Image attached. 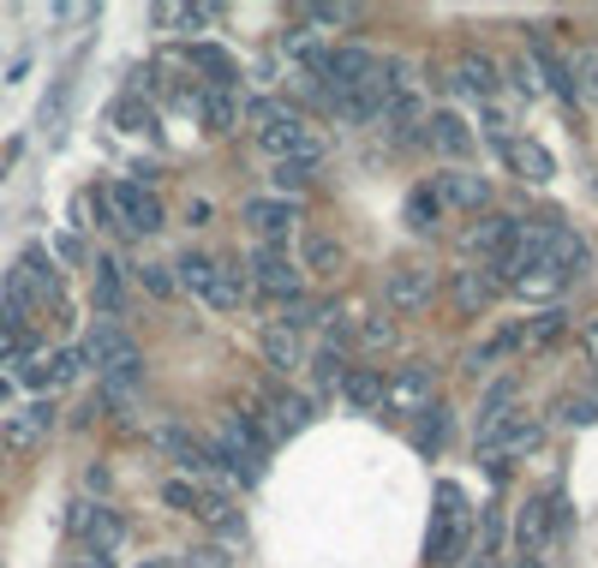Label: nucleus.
I'll use <instances>...</instances> for the list:
<instances>
[{
  "instance_id": "f257e3e1",
  "label": "nucleus",
  "mask_w": 598,
  "mask_h": 568,
  "mask_svg": "<svg viewBox=\"0 0 598 568\" xmlns=\"http://www.w3.org/2000/svg\"><path fill=\"white\" fill-rule=\"evenodd\" d=\"M431 533H426V568H455L473 557V527H479V508L466 503V491L455 478H437V497H431Z\"/></svg>"
},
{
  "instance_id": "f03ea898",
  "label": "nucleus",
  "mask_w": 598,
  "mask_h": 568,
  "mask_svg": "<svg viewBox=\"0 0 598 568\" xmlns=\"http://www.w3.org/2000/svg\"><path fill=\"white\" fill-rule=\"evenodd\" d=\"M66 527H72V538H78L91 557H102L108 562L114 550L126 545V515L120 508H108V503H96V497H78L66 508Z\"/></svg>"
},
{
  "instance_id": "7ed1b4c3",
  "label": "nucleus",
  "mask_w": 598,
  "mask_h": 568,
  "mask_svg": "<svg viewBox=\"0 0 598 568\" xmlns=\"http://www.w3.org/2000/svg\"><path fill=\"white\" fill-rule=\"evenodd\" d=\"M545 443V425L538 419H527V413H503V419H491L485 431H479V455H485V467L491 461H521V455H533V449Z\"/></svg>"
},
{
  "instance_id": "20e7f679",
  "label": "nucleus",
  "mask_w": 598,
  "mask_h": 568,
  "mask_svg": "<svg viewBox=\"0 0 598 568\" xmlns=\"http://www.w3.org/2000/svg\"><path fill=\"white\" fill-rule=\"evenodd\" d=\"M108 203H114V222H120V234H162L168 210L162 198H156V186H138V180H114L108 186Z\"/></svg>"
},
{
  "instance_id": "39448f33",
  "label": "nucleus",
  "mask_w": 598,
  "mask_h": 568,
  "mask_svg": "<svg viewBox=\"0 0 598 568\" xmlns=\"http://www.w3.org/2000/svg\"><path fill=\"white\" fill-rule=\"evenodd\" d=\"M563 527H568L563 497L538 491V497H527V503H521V515H515V550H521V557H538V550L550 545V533H563Z\"/></svg>"
},
{
  "instance_id": "423d86ee",
  "label": "nucleus",
  "mask_w": 598,
  "mask_h": 568,
  "mask_svg": "<svg viewBox=\"0 0 598 568\" xmlns=\"http://www.w3.org/2000/svg\"><path fill=\"white\" fill-rule=\"evenodd\" d=\"M252 282H258V294H270V299H282V305H294L300 299V287H305V275L300 264L282 252V245H252Z\"/></svg>"
},
{
  "instance_id": "0eeeda50",
  "label": "nucleus",
  "mask_w": 598,
  "mask_h": 568,
  "mask_svg": "<svg viewBox=\"0 0 598 568\" xmlns=\"http://www.w3.org/2000/svg\"><path fill=\"white\" fill-rule=\"evenodd\" d=\"M245 228L258 234V245H282L287 234H294V222H300V203L294 198H245Z\"/></svg>"
},
{
  "instance_id": "6e6552de",
  "label": "nucleus",
  "mask_w": 598,
  "mask_h": 568,
  "mask_svg": "<svg viewBox=\"0 0 598 568\" xmlns=\"http://www.w3.org/2000/svg\"><path fill=\"white\" fill-rule=\"evenodd\" d=\"M426 401H437V371L426 359H413V366H401L396 377H384V407H396V413H419Z\"/></svg>"
},
{
  "instance_id": "1a4fd4ad",
  "label": "nucleus",
  "mask_w": 598,
  "mask_h": 568,
  "mask_svg": "<svg viewBox=\"0 0 598 568\" xmlns=\"http://www.w3.org/2000/svg\"><path fill=\"white\" fill-rule=\"evenodd\" d=\"M431 192H437L443 210H479V215L491 210V180H485V173H473V168H443Z\"/></svg>"
},
{
  "instance_id": "9d476101",
  "label": "nucleus",
  "mask_w": 598,
  "mask_h": 568,
  "mask_svg": "<svg viewBox=\"0 0 598 568\" xmlns=\"http://www.w3.org/2000/svg\"><path fill=\"white\" fill-rule=\"evenodd\" d=\"M384 294H389V312H396V317L426 312V305L437 299V270H426V264H413V270H389Z\"/></svg>"
},
{
  "instance_id": "9b49d317",
  "label": "nucleus",
  "mask_w": 598,
  "mask_h": 568,
  "mask_svg": "<svg viewBox=\"0 0 598 568\" xmlns=\"http://www.w3.org/2000/svg\"><path fill=\"white\" fill-rule=\"evenodd\" d=\"M54 294H61V270L49 264V252H36V245H31V252L19 257V275H12L7 299L24 305V299H54Z\"/></svg>"
},
{
  "instance_id": "f8f14e48",
  "label": "nucleus",
  "mask_w": 598,
  "mask_h": 568,
  "mask_svg": "<svg viewBox=\"0 0 598 568\" xmlns=\"http://www.w3.org/2000/svg\"><path fill=\"white\" fill-rule=\"evenodd\" d=\"M312 413H317V401H312V396H300V389L270 383V413H264L270 443H275V436H294V431H305V425H312Z\"/></svg>"
},
{
  "instance_id": "ddd939ff",
  "label": "nucleus",
  "mask_w": 598,
  "mask_h": 568,
  "mask_svg": "<svg viewBox=\"0 0 598 568\" xmlns=\"http://www.w3.org/2000/svg\"><path fill=\"white\" fill-rule=\"evenodd\" d=\"M497 294H503V282L491 275V264H473V270H455V275H449V299H455L461 317L485 312V305L497 299Z\"/></svg>"
},
{
  "instance_id": "4468645a",
  "label": "nucleus",
  "mask_w": 598,
  "mask_h": 568,
  "mask_svg": "<svg viewBox=\"0 0 598 568\" xmlns=\"http://www.w3.org/2000/svg\"><path fill=\"white\" fill-rule=\"evenodd\" d=\"M78 347H84V359H91V371H114L120 359H133V354H138L133 335H126L120 324H102V317L91 324V335H84Z\"/></svg>"
},
{
  "instance_id": "2eb2a0df",
  "label": "nucleus",
  "mask_w": 598,
  "mask_h": 568,
  "mask_svg": "<svg viewBox=\"0 0 598 568\" xmlns=\"http://www.w3.org/2000/svg\"><path fill=\"white\" fill-rule=\"evenodd\" d=\"M426 144H437V150L461 168L466 156H473V126H466L455 108H437V114H426Z\"/></svg>"
},
{
  "instance_id": "dca6fc26",
  "label": "nucleus",
  "mask_w": 598,
  "mask_h": 568,
  "mask_svg": "<svg viewBox=\"0 0 598 568\" xmlns=\"http://www.w3.org/2000/svg\"><path fill=\"white\" fill-rule=\"evenodd\" d=\"M312 270V275H324V282H335V275L347 270V245L324 234V228H305V240H300V275Z\"/></svg>"
},
{
  "instance_id": "f3484780",
  "label": "nucleus",
  "mask_w": 598,
  "mask_h": 568,
  "mask_svg": "<svg viewBox=\"0 0 598 568\" xmlns=\"http://www.w3.org/2000/svg\"><path fill=\"white\" fill-rule=\"evenodd\" d=\"M156 449H162L180 473H216L210 467V443H198L186 425H162V431H156Z\"/></svg>"
},
{
  "instance_id": "a211bd4d",
  "label": "nucleus",
  "mask_w": 598,
  "mask_h": 568,
  "mask_svg": "<svg viewBox=\"0 0 598 568\" xmlns=\"http://www.w3.org/2000/svg\"><path fill=\"white\" fill-rule=\"evenodd\" d=\"M497 84H503V66L491 61V54H461V61H455V91L461 96L491 102V96H497Z\"/></svg>"
},
{
  "instance_id": "6ab92c4d",
  "label": "nucleus",
  "mask_w": 598,
  "mask_h": 568,
  "mask_svg": "<svg viewBox=\"0 0 598 568\" xmlns=\"http://www.w3.org/2000/svg\"><path fill=\"white\" fill-rule=\"evenodd\" d=\"M503 162L515 168L527 186H545V180H557V156H550L538 138H515V144H508V156H503Z\"/></svg>"
},
{
  "instance_id": "aec40b11",
  "label": "nucleus",
  "mask_w": 598,
  "mask_h": 568,
  "mask_svg": "<svg viewBox=\"0 0 598 568\" xmlns=\"http://www.w3.org/2000/svg\"><path fill=\"white\" fill-rule=\"evenodd\" d=\"M508 240H515V215H497V210H485V215H479V222L461 234V252H491V257H497Z\"/></svg>"
},
{
  "instance_id": "412c9836",
  "label": "nucleus",
  "mask_w": 598,
  "mask_h": 568,
  "mask_svg": "<svg viewBox=\"0 0 598 568\" xmlns=\"http://www.w3.org/2000/svg\"><path fill=\"white\" fill-rule=\"evenodd\" d=\"M186 61H192L198 72H210V91H228V84L240 78V61H233L222 42H192V49H186Z\"/></svg>"
},
{
  "instance_id": "4be33fe9",
  "label": "nucleus",
  "mask_w": 598,
  "mask_h": 568,
  "mask_svg": "<svg viewBox=\"0 0 598 568\" xmlns=\"http://www.w3.org/2000/svg\"><path fill=\"white\" fill-rule=\"evenodd\" d=\"M449 425H455V413H449V401H426L413 413V443H419V455H437L443 449V436Z\"/></svg>"
},
{
  "instance_id": "5701e85b",
  "label": "nucleus",
  "mask_w": 598,
  "mask_h": 568,
  "mask_svg": "<svg viewBox=\"0 0 598 568\" xmlns=\"http://www.w3.org/2000/svg\"><path fill=\"white\" fill-rule=\"evenodd\" d=\"M342 396H347V407H354V413H371V407H384V371H377V366H347Z\"/></svg>"
},
{
  "instance_id": "b1692460",
  "label": "nucleus",
  "mask_w": 598,
  "mask_h": 568,
  "mask_svg": "<svg viewBox=\"0 0 598 568\" xmlns=\"http://www.w3.org/2000/svg\"><path fill=\"white\" fill-rule=\"evenodd\" d=\"M396 341H401L396 312H366V317H354V347H366V354H389Z\"/></svg>"
},
{
  "instance_id": "393cba45",
  "label": "nucleus",
  "mask_w": 598,
  "mask_h": 568,
  "mask_svg": "<svg viewBox=\"0 0 598 568\" xmlns=\"http://www.w3.org/2000/svg\"><path fill=\"white\" fill-rule=\"evenodd\" d=\"M305 377H312V401H324L329 389H342L347 354H335V347H317V354H305Z\"/></svg>"
},
{
  "instance_id": "a878e982",
  "label": "nucleus",
  "mask_w": 598,
  "mask_h": 568,
  "mask_svg": "<svg viewBox=\"0 0 598 568\" xmlns=\"http://www.w3.org/2000/svg\"><path fill=\"white\" fill-rule=\"evenodd\" d=\"M49 425H54V407H49V401H31L24 413H12L7 449H31V443H42V436H49Z\"/></svg>"
},
{
  "instance_id": "bb28decb",
  "label": "nucleus",
  "mask_w": 598,
  "mask_h": 568,
  "mask_svg": "<svg viewBox=\"0 0 598 568\" xmlns=\"http://www.w3.org/2000/svg\"><path fill=\"white\" fill-rule=\"evenodd\" d=\"M120 305H126V270L114 264V257H102L96 264V312H102V324H114Z\"/></svg>"
},
{
  "instance_id": "cd10ccee",
  "label": "nucleus",
  "mask_w": 598,
  "mask_h": 568,
  "mask_svg": "<svg viewBox=\"0 0 598 568\" xmlns=\"http://www.w3.org/2000/svg\"><path fill=\"white\" fill-rule=\"evenodd\" d=\"M264 366H270V371H300V366H305V347H300L294 329H282V324L264 329Z\"/></svg>"
},
{
  "instance_id": "c85d7f7f",
  "label": "nucleus",
  "mask_w": 598,
  "mask_h": 568,
  "mask_svg": "<svg viewBox=\"0 0 598 568\" xmlns=\"http://www.w3.org/2000/svg\"><path fill=\"white\" fill-rule=\"evenodd\" d=\"M533 61H538V72H545V91H557L563 102H575V72H568V61L550 49L545 36H533Z\"/></svg>"
},
{
  "instance_id": "c756f323",
  "label": "nucleus",
  "mask_w": 598,
  "mask_h": 568,
  "mask_svg": "<svg viewBox=\"0 0 598 568\" xmlns=\"http://www.w3.org/2000/svg\"><path fill=\"white\" fill-rule=\"evenodd\" d=\"M156 19H168L180 36H198V31H210V24L222 19V7H210V0H186V7H156Z\"/></svg>"
},
{
  "instance_id": "7c9ffc66",
  "label": "nucleus",
  "mask_w": 598,
  "mask_h": 568,
  "mask_svg": "<svg viewBox=\"0 0 598 568\" xmlns=\"http://www.w3.org/2000/svg\"><path fill=\"white\" fill-rule=\"evenodd\" d=\"M401 222H407V234H437V228H443V203H437L431 186H419V192L401 203Z\"/></svg>"
},
{
  "instance_id": "2f4dec72",
  "label": "nucleus",
  "mask_w": 598,
  "mask_h": 568,
  "mask_svg": "<svg viewBox=\"0 0 598 568\" xmlns=\"http://www.w3.org/2000/svg\"><path fill=\"white\" fill-rule=\"evenodd\" d=\"M198 114H203V133H233L240 102H233V91H203L198 96Z\"/></svg>"
},
{
  "instance_id": "473e14b6",
  "label": "nucleus",
  "mask_w": 598,
  "mask_h": 568,
  "mask_svg": "<svg viewBox=\"0 0 598 568\" xmlns=\"http://www.w3.org/2000/svg\"><path fill=\"white\" fill-rule=\"evenodd\" d=\"M508 294L545 305V299H557V294H563V275L550 270V264H538V270H527V275H515V282H508Z\"/></svg>"
},
{
  "instance_id": "72a5a7b5",
  "label": "nucleus",
  "mask_w": 598,
  "mask_h": 568,
  "mask_svg": "<svg viewBox=\"0 0 598 568\" xmlns=\"http://www.w3.org/2000/svg\"><path fill=\"white\" fill-rule=\"evenodd\" d=\"M203 305H210V312H240V275L216 264L210 287H203Z\"/></svg>"
},
{
  "instance_id": "f704fd0d",
  "label": "nucleus",
  "mask_w": 598,
  "mask_h": 568,
  "mask_svg": "<svg viewBox=\"0 0 598 568\" xmlns=\"http://www.w3.org/2000/svg\"><path fill=\"white\" fill-rule=\"evenodd\" d=\"M563 335H568V312H563V305H545V312L527 324V341L533 347H550V341H563Z\"/></svg>"
},
{
  "instance_id": "c9c22d12",
  "label": "nucleus",
  "mask_w": 598,
  "mask_h": 568,
  "mask_svg": "<svg viewBox=\"0 0 598 568\" xmlns=\"http://www.w3.org/2000/svg\"><path fill=\"white\" fill-rule=\"evenodd\" d=\"M515 347H527V324H503V329H497V335H491V341L473 354V366H491V359L515 354Z\"/></svg>"
},
{
  "instance_id": "e433bc0d",
  "label": "nucleus",
  "mask_w": 598,
  "mask_h": 568,
  "mask_svg": "<svg viewBox=\"0 0 598 568\" xmlns=\"http://www.w3.org/2000/svg\"><path fill=\"white\" fill-rule=\"evenodd\" d=\"M312 180H317V168H305V162H275V168H270L275 198H294V192H305Z\"/></svg>"
},
{
  "instance_id": "4c0bfd02",
  "label": "nucleus",
  "mask_w": 598,
  "mask_h": 568,
  "mask_svg": "<svg viewBox=\"0 0 598 568\" xmlns=\"http://www.w3.org/2000/svg\"><path fill=\"white\" fill-rule=\"evenodd\" d=\"M210 275H216V257H203V252H186L180 264H174V282L192 287V294H203V287H210Z\"/></svg>"
},
{
  "instance_id": "58836bf2",
  "label": "nucleus",
  "mask_w": 598,
  "mask_h": 568,
  "mask_svg": "<svg viewBox=\"0 0 598 568\" xmlns=\"http://www.w3.org/2000/svg\"><path fill=\"white\" fill-rule=\"evenodd\" d=\"M162 503L180 508V515H203V485H192V478H168V485H162Z\"/></svg>"
},
{
  "instance_id": "ea45409f",
  "label": "nucleus",
  "mask_w": 598,
  "mask_h": 568,
  "mask_svg": "<svg viewBox=\"0 0 598 568\" xmlns=\"http://www.w3.org/2000/svg\"><path fill=\"white\" fill-rule=\"evenodd\" d=\"M508 401H515V377H497V383L485 389V401H479V431H485L491 419H503Z\"/></svg>"
},
{
  "instance_id": "a19ab883",
  "label": "nucleus",
  "mask_w": 598,
  "mask_h": 568,
  "mask_svg": "<svg viewBox=\"0 0 598 568\" xmlns=\"http://www.w3.org/2000/svg\"><path fill=\"white\" fill-rule=\"evenodd\" d=\"M49 371H54V383H72V377L91 371V359H84V347H61V354L49 359Z\"/></svg>"
},
{
  "instance_id": "79ce46f5",
  "label": "nucleus",
  "mask_w": 598,
  "mask_h": 568,
  "mask_svg": "<svg viewBox=\"0 0 598 568\" xmlns=\"http://www.w3.org/2000/svg\"><path fill=\"white\" fill-rule=\"evenodd\" d=\"M114 126H120V133H144V126H150V108H144L138 96H120L114 102Z\"/></svg>"
},
{
  "instance_id": "37998d69",
  "label": "nucleus",
  "mask_w": 598,
  "mask_h": 568,
  "mask_svg": "<svg viewBox=\"0 0 598 568\" xmlns=\"http://www.w3.org/2000/svg\"><path fill=\"white\" fill-rule=\"evenodd\" d=\"M138 282L150 287L156 299H174V287H180V282H174V264H144V270H138Z\"/></svg>"
},
{
  "instance_id": "c03bdc74",
  "label": "nucleus",
  "mask_w": 598,
  "mask_h": 568,
  "mask_svg": "<svg viewBox=\"0 0 598 568\" xmlns=\"http://www.w3.org/2000/svg\"><path fill=\"white\" fill-rule=\"evenodd\" d=\"M305 19H312V24H354L359 12L342 7V0H317V7H305Z\"/></svg>"
},
{
  "instance_id": "a18cd8bd",
  "label": "nucleus",
  "mask_w": 598,
  "mask_h": 568,
  "mask_svg": "<svg viewBox=\"0 0 598 568\" xmlns=\"http://www.w3.org/2000/svg\"><path fill=\"white\" fill-rule=\"evenodd\" d=\"M557 419H563V425H592V419H598V401H587V396H568V401L557 407Z\"/></svg>"
},
{
  "instance_id": "49530a36",
  "label": "nucleus",
  "mask_w": 598,
  "mask_h": 568,
  "mask_svg": "<svg viewBox=\"0 0 598 568\" xmlns=\"http://www.w3.org/2000/svg\"><path fill=\"white\" fill-rule=\"evenodd\" d=\"M61 114H66V78L49 91V102H42V133H49V138L61 133Z\"/></svg>"
},
{
  "instance_id": "de8ad7c7",
  "label": "nucleus",
  "mask_w": 598,
  "mask_h": 568,
  "mask_svg": "<svg viewBox=\"0 0 598 568\" xmlns=\"http://www.w3.org/2000/svg\"><path fill=\"white\" fill-rule=\"evenodd\" d=\"M19 383H24V389H54L49 359H19Z\"/></svg>"
},
{
  "instance_id": "09e8293b",
  "label": "nucleus",
  "mask_w": 598,
  "mask_h": 568,
  "mask_svg": "<svg viewBox=\"0 0 598 568\" xmlns=\"http://www.w3.org/2000/svg\"><path fill=\"white\" fill-rule=\"evenodd\" d=\"M275 324H282V329H294V335H300V329H312V324H317V305H305V299H294V305H287V312H282V317H275Z\"/></svg>"
},
{
  "instance_id": "8fccbe9b",
  "label": "nucleus",
  "mask_w": 598,
  "mask_h": 568,
  "mask_svg": "<svg viewBox=\"0 0 598 568\" xmlns=\"http://www.w3.org/2000/svg\"><path fill=\"white\" fill-rule=\"evenodd\" d=\"M54 252H61L66 264H78V257H84V240H78V234H61V240H54Z\"/></svg>"
},
{
  "instance_id": "3c124183",
  "label": "nucleus",
  "mask_w": 598,
  "mask_h": 568,
  "mask_svg": "<svg viewBox=\"0 0 598 568\" xmlns=\"http://www.w3.org/2000/svg\"><path fill=\"white\" fill-rule=\"evenodd\" d=\"M580 72L592 78V96H598V54H587V61H580Z\"/></svg>"
},
{
  "instance_id": "603ef678",
  "label": "nucleus",
  "mask_w": 598,
  "mask_h": 568,
  "mask_svg": "<svg viewBox=\"0 0 598 568\" xmlns=\"http://www.w3.org/2000/svg\"><path fill=\"white\" fill-rule=\"evenodd\" d=\"M508 568H550V562H545V557H515Z\"/></svg>"
},
{
  "instance_id": "864d4df0",
  "label": "nucleus",
  "mask_w": 598,
  "mask_h": 568,
  "mask_svg": "<svg viewBox=\"0 0 598 568\" xmlns=\"http://www.w3.org/2000/svg\"><path fill=\"white\" fill-rule=\"evenodd\" d=\"M587 354H592V359H598V324H592V329H587Z\"/></svg>"
},
{
  "instance_id": "5fc2aeb1",
  "label": "nucleus",
  "mask_w": 598,
  "mask_h": 568,
  "mask_svg": "<svg viewBox=\"0 0 598 568\" xmlns=\"http://www.w3.org/2000/svg\"><path fill=\"white\" fill-rule=\"evenodd\" d=\"M144 568H156V562H144Z\"/></svg>"
}]
</instances>
